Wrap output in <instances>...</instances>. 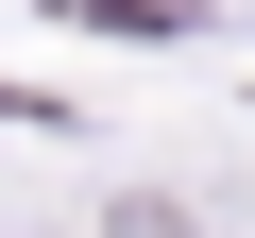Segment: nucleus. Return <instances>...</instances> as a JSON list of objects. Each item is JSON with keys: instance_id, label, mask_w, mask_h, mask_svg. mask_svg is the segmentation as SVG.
<instances>
[{"instance_id": "1", "label": "nucleus", "mask_w": 255, "mask_h": 238, "mask_svg": "<svg viewBox=\"0 0 255 238\" xmlns=\"http://www.w3.org/2000/svg\"><path fill=\"white\" fill-rule=\"evenodd\" d=\"M102 238H187V204H170V187H136V204H119Z\"/></svg>"}]
</instances>
